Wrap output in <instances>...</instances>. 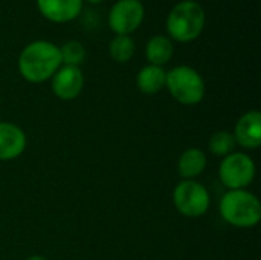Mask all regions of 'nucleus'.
Instances as JSON below:
<instances>
[{
	"instance_id": "nucleus-16",
	"label": "nucleus",
	"mask_w": 261,
	"mask_h": 260,
	"mask_svg": "<svg viewBox=\"0 0 261 260\" xmlns=\"http://www.w3.org/2000/svg\"><path fill=\"white\" fill-rule=\"evenodd\" d=\"M61 54V63L66 66H80L86 58V49L84 46L76 40H69L60 48Z\"/></svg>"
},
{
	"instance_id": "nucleus-10",
	"label": "nucleus",
	"mask_w": 261,
	"mask_h": 260,
	"mask_svg": "<svg viewBox=\"0 0 261 260\" xmlns=\"http://www.w3.org/2000/svg\"><path fill=\"white\" fill-rule=\"evenodd\" d=\"M38 11L50 21L66 23L78 17L83 0H37Z\"/></svg>"
},
{
	"instance_id": "nucleus-17",
	"label": "nucleus",
	"mask_w": 261,
	"mask_h": 260,
	"mask_svg": "<svg viewBox=\"0 0 261 260\" xmlns=\"http://www.w3.org/2000/svg\"><path fill=\"white\" fill-rule=\"evenodd\" d=\"M236 138L232 133L229 132H217L211 136L210 139V150L217 155V156H228L232 153L234 147H236Z\"/></svg>"
},
{
	"instance_id": "nucleus-14",
	"label": "nucleus",
	"mask_w": 261,
	"mask_h": 260,
	"mask_svg": "<svg viewBox=\"0 0 261 260\" xmlns=\"http://www.w3.org/2000/svg\"><path fill=\"white\" fill-rule=\"evenodd\" d=\"M206 167V156L199 149H188L179 158V173L184 179L197 178Z\"/></svg>"
},
{
	"instance_id": "nucleus-13",
	"label": "nucleus",
	"mask_w": 261,
	"mask_h": 260,
	"mask_svg": "<svg viewBox=\"0 0 261 260\" xmlns=\"http://www.w3.org/2000/svg\"><path fill=\"white\" fill-rule=\"evenodd\" d=\"M174 52V46L170 37L167 35H154L148 40L145 48V55L150 64L154 66H164L167 64Z\"/></svg>"
},
{
	"instance_id": "nucleus-6",
	"label": "nucleus",
	"mask_w": 261,
	"mask_h": 260,
	"mask_svg": "<svg viewBox=\"0 0 261 260\" xmlns=\"http://www.w3.org/2000/svg\"><path fill=\"white\" fill-rule=\"evenodd\" d=\"M219 175L222 182L231 190H245L255 178V164L246 153L237 152L225 156Z\"/></svg>"
},
{
	"instance_id": "nucleus-8",
	"label": "nucleus",
	"mask_w": 261,
	"mask_h": 260,
	"mask_svg": "<svg viewBox=\"0 0 261 260\" xmlns=\"http://www.w3.org/2000/svg\"><path fill=\"white\" fill-rule=\"evenodd\" d=\"M84 86V77L80 67L76 66H60V69L52 77V90L60 100H73L76 98Z\"/></svg>"
},
{
	"instance_id": "nucleus-4",
	"label": "nucleus",
	"mask_w": 261,
	"mask_h": 260,
	"mask_svg": "<svg viewBox=\"0 0 261 260\" xmlns=\"http://www.w3.org/2000/svg\"><path fill=\"white\" fill-rule=\"evenodd\" d=\"M165 86L171 97L185 106L199 104L205 97V81L202 75L190 66H176L167 72Z\"/></svg>"
},
{
	"instance_id": "nucleus-11",
	"label": "nucleus",
	"mask_w": 261,
	"mask_h": 260,
	"mask_svg": "<svg viewBox=\"0 0 261 260\" xmlns=\"http://www.w3.org/2000/svg\"><path fill=\"white\" fill-rule=\"evenodd\" d=\"M26 149V135L11 123H0V161L20 156Z\"/></svg>"
},
{
	"instance_id": "nucleus-5",
	"label": "nucleus",
	"mask_w": 261,
	"mask_h": 260,
	"mask_svg": "<svg viewBox=\"0 0 261 260\" xmlns=\"http://www.w3.org/2000/svg\"><path fill=\"white\" fill-rule=\"evenodd\" d=\"M173 202L180 215L199 218L208 211L211 199L208 190L202 184L193 179H184L173 192Z\"/></svg>"
},
{
	"instance_id": "nucleus-7",
	"label": "nucleus",
	"mask_w": 261,
	"mask_h": 260,
	"mask_svg": "<svg viewBox=\"0 0 261 260\" xmlns=\"http://www.w3.org/2000/svg\"><path fill=\"white\" fill-rule=\"evenodd\" d=\"M145 11L139 0H118L109 12V26L116 35H128L136 31L142 20Z\"/></svg>"
},
{
	"instance_id": "nucleus-12",
	"label": "nucleus",
	"mask_w": 261,
	"mask_h": 260,
	"mask_svg": "<svg viewBox=\"0 0 261 260\" xmlns=\"http://www.w3.org/2000/svg\"><path fill=\"white\" fill-rule=\"evenodd\" d=\"M165 80H167V72L164 70V67L148 64L139 70L136 77V84L141 92L147 95H154L165 87Z\"/></svg>"
},
{
	"instance_id": "nucleus-9",
	"label": "nucleus",
	"mask_w": 261,
	"mask_h": 260,
	"mask_svg": "<svg viewBox=\"0 0 261 260\" xmlns=\"http://www.w3.org/2000/svg\"><path fill=\"white\" fill-rule=\"evenodd\" d=\"M236 143L245 149L255 150L261 146V113L257 110L246 112L234 130Z\"/></svg>"
},
{
	"instance_id": "nucleus-15",
	"label": "nucleus",
	"mask_w": 261,
	"mask_h": 260,
	"mask_svg": "<svg viewBox=\"0 0 261 260\" xmlns=\"http://www.w3.org/2000/svg\"><path fill=\"white\" fill-rule=\"evenodd\" d=\"M110 57L118 63H127L135 54V41L130 35H115L109 46Z\"/></svg>"
},
{
	"instance_id": "nucleus-3",
	"label": "nucleus",
	"mask_w": 261,
	"mask_h": 260,
	"mask_svg": "<svg viewBox=\"0 0 261 260\" xmlns=\"http://www.w3.org/2000/svg\"><path fill=\"white\" fill-rule=\"evenodd\" d=\"M220 215L234 227L251 228L260 222L261 204L246 190H229L220 201Z\"/></svg>"
},
{
	"instance_id": "nucleus-1",
	"label": "nucleus",
	"mask_w": 261,
	"mask_h": 260,
	"mask_svg": "<svg viewBox=\"0 0 261 260\" xmlns=\"http://www.w3.org/2000/svg\"><path fill=\"white\" fill-rule=\"evenodd\" d=\"M61 64L60 48L46 40L29 43L18 57V70L31 83H41L52 78Z\"/></svg>"
},
{
	"instance_id": "nucleus-20",
	"label": "nucleus",
	"mask_w": 261,
	"mask_h": 260,
	"mask_svg": "<svg viewBox=\"0 0 261 260\" xmlns=\"http://www.w3.org/2000/svg\"><path fill=\"white\" fill-rule=\"evenodd\" d=\"M139 2H141V0H139Z\"/></svg>"
},
{
	"instance_id": "nucleus-2",
	"label": "nucleus",
	"mask_w": 261,
	"mask_h": 260,
	"mask_svg": "<svg viewBox=\"0 0 261 260\" xmlns=\"http://www.w3.org/2000/svg\"><path fill=\"white\" fill-rule=\"evenodd\" d=\"M206 14L200 3L194 0L179 2L167 17V31L176 41L196 40L205 26Z\"/></svg>"
},
{
	"instance_id": "nucleus-18",
	"label": "nucleus",
	"mask_w": 261,
	"mask_h": 260,
	"mask_svg": "<svg viewBox=\"0 0 261 260\" xmlns=\"http://www.w3.org/2000/svg\"><path fill=\"white\" fill-rule=\"evenodd\" d=\"M28 260H46L44 257H41V256H32V257H29Z\"/></svg>"
},
{
	"instance_id": "nucleus-19",
	"label": "nucleus",
	"mask_w": 261,
	"mask_h": 260,
	"mask_svg": "<svg viewBox=\"0 0 261 260\" xmlns=\"http://www.w3.org/2000/svg\"><path fill=\"white\" fill-rule=\"evenodd\" d=\"M87 2H90V3H99V2H102V0H87Z\"/></svg>"
}]
</instances>
